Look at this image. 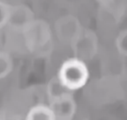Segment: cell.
Wrapping results in <instances>:
<instances>
[{"mask_svg": "<svg viewBox=\"0 0 127 120\" xmlns=\"http://www.w3.org/2000/svg\"><path fill=\"white\" fill-rule=\"evenodd\" d=\"M0 120H20V118L17 115L4 113L0 116Z\"/></svg>", "mask_w": 127, "mask_h": 120, "instance_id": "obj_13", "label": "cell"}, {"mask_svg": "<svg viewBox=\"0 0 127 120\" xmlns=\"http://www.w3.org/2000/svg\"><path fill=\"white\" fill-rule=\"evenodd\" d=\"M57 76L64 86L73 93L87 85L89 71L85 62L71 58L62 64Z\"/></svg>", "mask_w": 127, "mask_h": 120, "instance_id": "obj_2", "label": "cell"}, {"mask_svg": "<svg viewBox=\"0 0 127 120\" xmlns=\"http://www.w3.org/2000/svg\"><path fill=\"white\" fill-rule=\"evenodd\" d=\"M49 107L53 112L56 120H72L77 112V103L73 94L50 101Z\"/></svg>", "mask_w": 127, "mask_h": 120, "instance_id": "obj_7", "label": "cell"}, {"mask_svg": "<svg viewBox=\"0 0 127 120\" xmlns=\"http://www.w3.org/2000/svg\"><path fill=\"white\" fill-rule=\"evenodd\" d=\"M35 15L29 6L27 4L11 5L10 14L7 22V28L13 33L20 34L31 25L35 20Z\"/></svg>", "mask_w": 127, "mask_h": 120, "instance_id": "obj_6", "label": "cell"}, {"mask_svg": "<svg viewBox=\"0 0 127 120\" xmlns=\"http://www.w3.org/2000/svg\"><path fill=\"white\" fill-rule=\"evenodd\" d=\"M127 12V0H107L99 4V19L107 26H117Z\"/></svg>", "mask_w": 127, "mask_h": 120, "instance_id": "obj_5", "label": "cell"}, {"mask_svg": "<svg viewBox=\"0 0 127 120\" xmlns=\"http://www.w3.org/2000/svg\"><path fill=\"white\" fill-rule=\"evenodd\" d=\"M116 50L123 58H127V28L121 30L115 42Z\"/></svg>", "mask_w": 127, "mask_h": 120, "instance_id": "obj_11", "label": "cell"}, {"mask_svg": "<svg viewBox=\"0 0 127 120\" xmlns=\"http://www.w3.org/2000/svg\"><path fill=\"white\" fill-rule=\"evenodd\" d=\"M24 45L32 54L46 57L53 50V31L46 20L35 19L21 34Z\"/></svg>", "mask_w": 127, "mask_h": 120, "instance_id": "obj_1", "label": "cell"}, {"mask_svg": "<svg viewBox=\"0 0 127 120\" xmlns=\"http://www.w3.org/2000/svg\"><path fill=\"white\" fill-rule=\"evenodd\" d=\"M79 20L72 14H65L55 21L53 33L60 43L71 46L82 29Z\"/></svg>", "mask_w": 127, "mask_h": 120, "instance_id": "obj_4", "label": "cell"}, {"mask_svg": "<svg viewBox=\"0 0 127 120\" xmlns=\"http://www.w3.org/2000/svg\"><path fill=\"white\" fill-rule=\"evenodd\" d=\"M2 1H4V0H2Z\"/></svg>", "mask_w": 127, "mask_h": 120, "instance_id": "obj_15", "label": "cell"}, {"mask_svg": "<svg viewBox=\"0 0 127 120\" xmlns=\"http://www.w3.org/2000/svg\"><path fill=\"white\" fill-rule=\"evenodd\" d=\"M95 1L98 4H101L102 3H104L105 1H107V0H95Z\"/></svg>", "mask_w": 127, "mask_h": 120, "instance_id": "obj_14", "label": "cell"}, {"mask_svg": "<svg viewBox=\"0 0 127 120\" xmlns=\"http://www.w3.org/2000/svg\"><path fill=\"white\" fill-rule=\"evenodd\" d=\"M46 94L48 96V100L49 102H50V101L58 99L64 95L73 94V93L69 91L64 86L62 82L59 80L58 77L56 75V76L52 77L48 82L47 87H46Z\"/></svg>", "mask_w": 127, "mask_h": 120, "instance_id": "obj_8", "label": "cell"}, {"mask_svg": "<svg viewBox=\"0 0 127 120\" xmlns=\"http://www.w3.org/2000/svg\"><path fill=\"white\" fill-rule=\"evenodd\" d=\"M25 120H56V118L49 105L39 103L28 110Z\"/></svg>", "mask_w": 127, "mask_h": 120, "instance_id": "obj_9", "label": "cell"}, {"mask_svg": "<svg viewBox=\"0 0 127 120\" xmlns=\"http://www.w3.org/2000/svg\"><path fill=\"white\" fill-rule=\"evenodd\" d=\"M13 60L8 52L0 51V80L4 79L12 72Z\"/></svg>", "mask_w": 127, "mask_h": 120, "instance_id": "obj_10", "label": "cell"}, {"mask_svg": "<svg viewBox=\"0 0 127 120\" xmlns=\"http://www.w3.org/2000/svg\"><path fill=\"white\" fill-rule=\"evenodd\" d=\"M70 48L72 51V58L85 63L94 59L99 51L97 34L94 30L83 27Z\"/></svg>", "mask_w": 127, "mask_h": 120, "instance_id": "obj_3", "label": "cell"}, {"mask_svg": "<svg viewBox=\"0 0 127 120\" xmlns=\"http://www.w3.org/2000/svg\"><path fill=\"white\" fill-rule=\"evenodd\" d=\"M10 10L11 4L0 0V29H2L7 26Z\"/></svg>", "mask_w": 127, "mask_h": 120, "instance_id": "obj_12", "label": "cell"}]
</instances>
